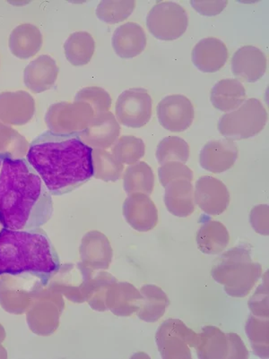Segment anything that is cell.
<instances>
[{"instance_id": "5b68a950", "label": "cell", "mask_w": 269, "mask_h": 359, "mask_svg": "<svg viewBox=\"0 0 269 359\" xmlns=\"http://www.w3.org/2000/svg\"><path fill=\"white\" fill-rule=\"evenodd\" d=\"M268 121L267 109L258 99L251 98L235 111L227 112L218 122V130L229 140H244L263 130Z\"/></svg>"}, {"instance_id": "ba28073f", "label": "cell", "mask_w": 269, "mask_h": 359, "mask_svg": "<svg viewBox=\"0 0 269 359\" xmlns=\"http://www.w3.org/2000/svg\"><path fill=\"white\" fill-rule=\"evenodd\" d=\"M197 333L183 321L170 319L162 323L157 333V344L164 359L191 358L190 348H195Z\"/></svg>"}, {"instance_id": "f1b7e54d", "label": "cell", "mask_w": 269, "mask_h": 359, "mask_svg": "<svg viewBox=\"0 0 269 359\" xmlns=\"http://www.w3.org/2000/svg\"><path fill=\"white\" fill-rule=\"evenodd\" d=\"M124 189L128 195L143 193L151 195L155 187V174L152 168L145 161L129 165L124 176Z\"/></svg>"}, {"instance_id": "9c48e42d", "label": "cell", "mask_w": 269, "mask_h": 359, "mask_svg": "<svg viewBox=\"0 0 269 359\" xmlns=\"http://www.w3.org/2000/svg\"><path fill=\"white\" fill-rule=\"evenodd\" d=\"M152 111H153V100L145 89L126 90L117 100L116 119L125 127L131 128L145 127L150 121Z\"/></svg>"}, {"instance_id": "603a6c76", "label": "cell", "mask_w": 269, "mask_h": 359, "mask_svg": "<svg viewBox=\"0 0 269 359\" xmlns=\"http://www.w3.org/2000/svg\"><path fill=\"white\" fill-rule=\"evenodd\" d=\"M81 255L91 266L106 270L112 263L113 250L106 236L98 231H92L83 239Z\"/></svg>"}, {"instance_id": "d590c367", "label": "cell", "mask_w": 269, "mask_h": 359, "mask_svg": "<svg viewBox=\"0 0 269 359\" xmlns=\"http://www.w3.org/2000/svg\"><path fill=\"white\" fill-rule=\"evenodd\" d=\"M74 102H86L92 107L96 115L110 111L112 100L111 95L105 89L100 87L92 86L86 87L74 97Z\"/></svg>"}, {"instance_id": "8fae6325", "label": "cell", "mask_w": 269, "mask_h": 359, "mask_svg": "<svg viewBox=\"0 0 269 359\" xmlns=\"http://www.w3.org/2000/svg\"><path fill=\"white\" fill-rule=\"evenodd\" d=\"M195 203L206 215H222L230 205V193L225 184L216 177L204 176L197 180Z\"/></svg>"}, {"instance_id": "60d3db41", "label": "cell", "mask_w": 269, "mask_h": 359, "mask_svg": "<svg viewBox=\"0 0 269 359\" xmlns=\"http://www.w3.org/2000/svg\"><path fill=\"white\" fill-rule=\"evenodd\" d=\"M225 335L229 345L228 358H248V349L240 336L235 333H226Z\"/></svg>"}, {"instance_id": "d6986e66", "label": "cell", "mask_w": 269, "mask_h": 359, "mask_svg": "<svg viewBox=\"0 0 269 359\" xmlns=\"http://www.w3.org/2000/svg\"><path fill=\"white\" fill-rule=\"evenodd\" d=\"M106 295V309L117 316H131L140 309L143 300L140 291L131 283L117 280L109 286Z\"/></svg>"}, {"instance_id": "e575fe53", "label": "cell", "mask_w": 269, "mask_h": 359, "mask_svg": "<svg viewBox=\"0 0 269 359\" xmlns=\"http://www.w3.org/2000/svg\"><path fill=\"white\" fill-rule=\"evenodd\" d=\"M135 1H102L97 6V18L107 24H118L129 18L134 11Z\"/></svg>"}, {"instance_id": "ac0fdd59", "label": "cell", "mask_w": 269, "mask_h": 359, "mask_svg": "<svg viewBox=\"0 0 269 359\" xmlns=\"http://www.w3.org/2000/svg\"><path fill=\"white\" fill-rule=\"evenodd\" d=\"M58 73L60 69L56 61L48 55H41L25 67V85L34 93H44L53 88Z\"/></svg>"}, {"instance_id": "7402d4cb", "label": "cell", "mask_w": 269, "mask_h": 359, "mask_svg": "<svg viewBox=\"0 0 269 359\" xmlns=\"http://www.w3.org/2000/svg\"><path fill=\"white\" fill-rule=\"evenodd\" d=\"M8 46L15 57L28 60L40 51L43 46V34L34 25H18L11 32Z\"/></svg>"}, {"instance_id": "4dcf8cb0", "label": "cell", "mask_w": 269, "mask_h": 359, "mask_svg": "<svg viewBox=\"0 0 269 359\" xmlns=\"http://www.w3.org/2000/svg\"><path fill=\"white\" fill-rule=\"evenodd\" d=\"M29 144L15 129L0 121V157L22 158L27 156Z\"/></svg>"}, {"instance_id": "7a4b0ae2", "label": "cell", "mask_w": 269, "mask_h": 359, "mask_svg": "<svg viewBox=\"0 0 269 359\" xmlns=\"http://www.w3.org/2000/svg\"><path fill=\"white\" fill-rule=\"evenodd\" d=\"M93 149L79 135L45 131L29 144L27 161L51 196H63L93 177Z\"/></svg>"}, {"instance_id": "f35d334b", "label": "cell", "mask_w": 269, "mask_h": 359, "mask_svg": "<svg viewBox=\"0 0 269 359\" xmlns=\"http://www.w3.org/2000/svg\"><path fill=\"white\" fill-rule=\"evenodd\" d=\"M249 219L258 234L268 236V205H259L252 208Z\"/></svg>"}, {"instance_id": "ffe728a7", "label": "cell", "mask_w": 269, "mask_h": 359, "mask_svg": "<svg viewBox=\"0 0 269 359\" xmlns=\"http://www.w3.org/2000/svg\"><path fill=\"white\" fill-rule=\"evenodd\" d=\"M147 43L144 29L133 22H126L117 28L112 36L113 50L119 57L125 60L140 55Z\"/></svg>"}, {"instance_id": "ab89813d", "label": "cell", "mask_w": 269, "mask_h": 359, "mask_svg": "<svg viewBox=\"0 0 269 359\" xmlns=\"http://www.w3.org/2000/svg\"><path fill=\"white\" fill-rule=\"evenodd\" d=\"M191 6L204 16H215L223 11L228 5L227 1H190Z\"/></svg>"}, {"instance_id": "52a82bcc", "label": "cell", "mask_w": 269, "mask_h": 359, "mask_svg": "<svg viewBox=\"0 0 269 359\" xmlns=\"http://www.w3.org/2000/svg\"><path fill=\"white\" fill-rule=\"evenodd\" d=\"M189 25V16L183 6L175 2L155 4L147 16V27L154 37L174 41L183 36Z\"/></svg>"}, {"instance_id": "4fadbf2b", "label": "cell", "mask_w": 269, "mask_h": 359, "mask_svg": "<svg viewBox=\"0 0 269 359\" xmlns=\"http://www.w3.org/2000/svg\"><path fill=\"white\" fill-rule=\"evenodd\" d=\"M121 134V126L111 111L96 115L88 128L81 132L79 137L92 149L111 148Z\"/></svg>"}, {"instance_id": "7c38bea8", "label": "cell", "mask_w": 269, "mask_h": 359, "mask_svg": "<svg viewBox=\"0 0 269 359\" xmlns=\"http://www.w3.org/2000/svg\"><path fill=\"white\" fill-rule=\"evenodd\" d=\"M35 112L34 97L25 90L0 93V121L6 125L25 126Z\"/></svg>"}, {"instance_id": "8992f818", "label": "cell", "mask_w": 269, "mask_h": 359, "mask_svg": "<svg viewBox=\"0 0 269 359\" xmlns=\"http://www.w3.org/2000/svg\"><path fill=\"white\" fill-rule=\"evenodd\" d=\"M92 107L86 102H61L48 107L45 123L48 131L58 135H79L95 118Z\"/></svg>"}, {"instance_id": "836d02e7", "label": "cell", "mask_w": 269, "mask_h": 359, "mask_svg": "<svg viewBox=\"0 0 269 359\" xmlns=\"http://www.w3.org/2000/svg\"><path fill=\"white\" fill-rule=\"evenodd\" d=\"M155 156L161 165L169 161H179L185 163L190 158V147L183 138L165 137L159 143Z\"/></svg>"}, {"instance_id": "3957f363", "label": "cell", "mask_w": 269, "mask_h": 359, "mask_svg": "<svg viewBox=\"0 0 269 359\" xmlns=\"http://www.w3.org/2000/svg\"><path fill=\"white\" fill-rule=\"evenodd\" d=\"M60 269L56 249L43 229H0V276H32L45 286Z\"/></svg>"}, {"instance_id": "8d00e7d4", "label": "cell", "mask_w": 269, "mask_h": 359, "mask_svg": "<svg viewBox=\"0 0 269 359\" xmlns=\"http://www.w3.org/2000/svg\"><path fill=\"white\" fill-rule=\"evenodd\" d=\"M158 176L161 185L165 187L171 181L176 180H187L192 182L193 171L185 163L169 161L161 165L158 170Z\"/></svg>"}, {"instance_id": "d6a6232c", "label": "cell", "mask_w": 269, "mask_h": 359, "mask_svg": "<svg viewBox=\"0 0 269 359\" xmlns=\"http://www.w3.org/2000/svg\"><path fill=\"white\" fill-rule=\"evenodd\" d=\"M245 330L255 353L262 358H268V318L249 316Z\"/></svg>"}, {"instance_id": "d4e9b609", "label": "cell", "mask_w": 269, "mask_h": 359, "mask_svg": "<svg viewBox=\"0 0 269 359\" xmlns=\"http://www.w3.org/2000/svg\"><path fill=\"white\" fill-rule=\"evenodd\" d=\"M230 242L228 231L217 221L204 222L197 233V248L206 255H219L225 251Z\"/></svg>"}, {"instance_id": "30bf717a", "label": "cell", "mask_w": 269, "mask_h": 359, "mask_svg": "<svg viewBox=\"0 0 269 359\" xmlns=\"http://www.w3.org/2000/svg\"><path fill=\"white\" fill-rule=\"evenodd\" d=\"M158 121L168 131L187 130L195 118V109L190 100L181 95L164 97L157 106Z\"/></svg>"}, {"instance_id": "83f0119b", "label": "cell", "mask_w": 269, "mask_h": 359, "mask_svg": "<svg viewBox=\"0 0 269 359\" xmlns=\"http://www.w3.org/2000/svg\"><path fill=\"white\" fill-rule=\"evenodd\" d=\"M95 50V39L86 32H74L64 43L67 60L74 67H83L88 64Z\"/></svg>"}, {"instance_id": "f546056e", "label": "cell", "mask_w": 269, "mask_h": 359, "mask_svg": "<svg viewBox=\"0 0 269 359\" xmlns=\"http://www.w3.org/2000/svg\"><path fill=\"white\" fill-rule=\"evenodd\" d=\"M93 176L105 182H116L122 176L124 166L113 154L102 149H93Z\"/></svg>"}, {"instance_id": "5bb4252c", "label": "cell", "mask_w": 269, "mask_h": 359, "mask_svg": "<svg viewBox=\"0 0 269 359\" xmlns=\"http://www.w3.org/2000/svg\"><path fill=\"white\" fill-rule=\"evenodd\" d=\"M123 216L129 225L139 232H147L157 227L158 211L153 200L143 193L129 195L123 203Z\"/></svg>"}, {"instance_id": "277c9868", "label": "cell", "mask_w": 269, "mask_h": 359, "mask_svg": "<svg viewBox=\"0 0 269 359\" xmlns=\"http://www.w3.org/2000/svg\"><path fill=\"white\" fill-rule=\"evenodd\" d=\"M261 274V265L252 260L251 251L242 247L223 253L217 258L211 270L213 279L232 297L249 295Z\"/></svg>"}, {"instance_id": "4316f807", "label": "cell", "mask_w": 269, "mask_h": 359, "mask_svg": "<svg viewBox=\"0 0 269 359\" xmlns=\"http://www.w3.org/2000/svg\"><path fill=\"white\" fill-rule=\"evenodd\" d=\"M195 349L199 358H228V339L221 330L206 326L197 334Z\"/></svg>"}, {"instance_id": "1f68e13d", "label": "cell", "mask_w": 269, "mask_h": 359, "mask_svg": "<svg viewBox=\"0 0 269 359\" xmlns=\"http://www.w3.org/2000/svg\"><path fill=\"white\" fill-rule=\"evenodd\" d=\"M112 154L119 163L133 165L145 156V145L142 139L134 135H122L113 145Z\"/></svg>"}, {"instance_id": "9a60e30c", "label": "cell", "mask_w": 269, "mask_h": 359, "mask_svg": "<svg viewBox=\"0 0 269 359\" xmlns=\"http://www.w3.org/2000/svg\"><path fill=\"white\" fill-rule=\"evenodd\" d=\"M239 151L229 139L212 140L204 145L199 154V163L204 170L212 173H223L232 169L237 161Z\"/></svg>"}, {"instance_id": "484cf974", "label": "cell", "mask_w": 269, "mask_h": 359, "mask_svg": "<svg viewBox=\"0 0 269 359\" xmlns=\"http://www.w3.org/2000/svg\"><path fill=\"white\" fill-rule=\"evenodd\" d=\"M143 300L138 312L139 318L147 323H155L164 316L170 300L160 287L147 284L141 287Z\"/></svg>"}, {"instance_id": "74e56055", "label": "cell", "mask_w": 269, "mask_h": 359, "mask_svg": "<svg viewBox=\"0 0 269 359\" xmlns=\"http://www.w3.org/2000/svg\"><path fill=\"white\" fill-rule=\"evenodd\" d=\"M268 274L264 275L263 281L249 302V309L254 316L268 318Z\"/></svg>"}, {"instance_id": "e0dca14e", "label": "cell", "mask_w": 269, "mask_h": 359, "mask_svg": "<svg viewBox=\"0 0 269 359\" xmlns=\"http://www.w3.org/2000/svg\"><path fill=\"white\" fill-rule=\"evenodd\" d=\"M191 57L194 66L201 72L216 73L225 66L228 58V50L219 39L205 38L194 47Z\"/></svg>"}, {"instance_id": "2e32d148", "label": "cell", "mask_w": 269, "mask_h": 359, "mask_svg": "<svg viewBox=\"0 0 269 359\" xmlns=\"http://www.w3.org/2000/svg\"><path fill=\"white\" fill-rule=\"evenodd\" d=\"M267 66L263 51L249 45L240 48L232 58V74L240 82H258L264 76Z\"/></svg>"}, {"instance_id": "6da1fadb", "label": "cell", "mask_w": 269, "mask_h": 359, "mask_svg": "<svg viewBox=\"0 0 269 359\" xmlns=\"http://www.w3.org/2000/svg\"><path fill=\"white\" fill-rule=\"evenodd\" d=\"M53 213V197L27 158H3L0 225L13 231L41 228Z\"/></svg>"}, {"instance_id": "b9f144b4", "label": "cell", "mask_w": 269, "mask_h": 359, "mask_svg": "<svg viewBox=\"0 0 269 359\" xmlns=\"http://www.w3.org/2000/svg\"><path fill=\"white\" fill-rule=\"evenodd\" d=\"M2 161H3V158L1 157H0V169H1Z\"/></svg>"}, {"instance_id": "44dd1931", "label": "cell", "mask_w": 269, "mask_h": 359, "mask_svg": "<svg viewBox=\"0 0 269 359\" xmlns=\"http://www.w3.org/2000/svg\"><path fill=\"white\" fill-rule=\"evenodd\" d=\"M164 189V203L171 215L180 218H186L195 212L194 187L191 181L173 180Z\"/></svg>"}, {"instance_id": "cb8c5ba5", "label": "cell", "mask_w": 269, "mask_h": 359, "mask_svg": "<svg viewBox=\"0 0 269 359\" xmlns=\"http://www.w3.org/2000/svg\"><path fill=\"white\" fill-rule=\"evenodd\" d=\"M246 90L237 79L220 80L211 90V102L220 111L231 112L246 101Z\"/></svg>"}]
</instances>
